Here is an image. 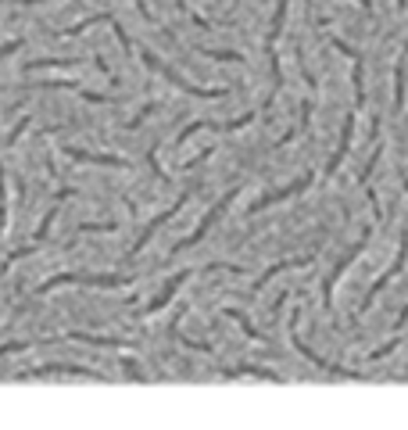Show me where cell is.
Returning <instances> with one entry per match:
<instances>
[{"label": "cell", "mask_w": 408, "mask_h": 430, "mask_svg": "<svg viewBox=\"0 0 408 430\" xmlns=\"http://www.w3.org/2000/svg\"><path fill=\"white\" fill-rule=\"evenodd\" d=\"M312 180H315V173H305L301 180H294V183H286V187H279V190H272V194L258 197V201L251 204V211H265L269 204H279V201H286V197H294V194H305V190L312 187Z\"/></svg>", "instance_id": "9c48e42d"}, {"label": "cell", "mask_w": 408, "mask_h": 430, "mask_svg": "<svg viewBox=\"0 0 408 430\" xmlns=\"http://www.w3.org/2000/svg\"><path fill=\"white\" fill-rule=\"evenodd\" d=\"M8 183H4V165H0V233H8Z\"/></svg>", "instance_id": "ffe728a7"}, {"label": "cell", "mask_w": 408, "mask_h": 430, "mask_svg": "<svg viewBox=\"0 0 408 430\" xmlns=\"http://www.w3.org/2000/svg\"><path fill=\"white\" fill-rule=\"evenodd\" d=\"M237 194H240V190H229L226 197H218V204H215V208H211V211L204 215V219H201V226H197V230H194V233H190L187 240H180V244H176V255H180V251H187V248H194L197 240H204V237H208V230H211V226H215V223L222 219V215H226V208L233 204V197H237Z\"/></svg>", "instance_id": "52a82bcc"}, {"label": "cell", "mask_w": 408, "mask_h": 430, "mask_svg": "<svg viewBox=\"0 0 408 430\" xmlns=\"http://www.w3.org/2000/svg\"><path fill=\"white\" fill-rule=\"evenodd\" d=\"M33 344H40V341H11V344L0 348V359H4V355H15V351H25V348H33Z\"/></svg>", "instance_id": "603a6c76"}, {"label": "cell", "mask_w": 408, "mask_h": 430, "mask_svg": "<svg viewBox=\"0 0 408 430\" xmlns=\"http://www.w3.org/2000/svg\"><path fill=\"white\" fill-rule=\"evenodd\" d=\"M404 65H408V40L397 54V65H394V112L404 108Z\"/></svg>", "instance_id": "5bb4252c"}, {"label": "cell", "mask_w": 408, "mask_h": 430, "mask_svg": "<svg viewBox=\"0 0 408 430\" xmlns=\"http://www.w3.org/2000/svg\"><path fill=\"white\" fill-rule=\"evenodd\" d=\"M351 140H355V112L344 119V129H340V144H337V151H333V158L326 161V176H333L337 169H340V161H344V154L351 151Z\"/></svg>", "instance_id": "30bf717a"}, {"label": "cell", "mask_w": 408, "mask_h": 430, "mask_svg": "<svg viewBox=\"0 0 408 430\" xmlns=\"http://www.w3.org/2000/svg\"><path fill=\"white\" fill-rule=\"evenodd\" d=\"M222 376H258V380H276V384H283V376L279 373H272V369H262V366H237V369H222Z\"/></svg>", "instance_id": "2e32d148"}, {"label": "cell", "mask_w": 408, "mask_h": 430, "mask_svg": "<svg viewBox=\"0 0 408 430\" xmlns=\"http://www.w3.org/2000/svg\"><path fill=\"white\" fill-rule=\"evenodd\" d=\"M140 62L147 65V69H154L158 76H165L172 86H176V90H183V93H190V97H226V90H204V86H194L190 79H183L176 69H168L161 58H154V54L151 50H140Z\"/></svg>", "instance_id": "7a4b0ae2"}, {"label": "cell", "mask_w": 408, "mask_h": 430, "mask_svg": "<svg viewBox=\"0 0 408 430\" xmlns=\"http://www.w3.org/2000/svg\"><path fill=\"white\" fill-rule=\"evenodd\" d=\"M40 376H90V380H104L97 369L86 366H72V362H50V366H36L29 373H18V380H40Z\"/></svg>", "instance_id": "5b68a950"}, {"label": "cell", "mask_w": 408, "mask_h": 430, "mask_svg": "<svg viewBox=\"0 0 408 430\" xmlns=\"http://www.w3.org/2000/svg\"><path fill=\"white\" fill-rule=\"evenodd\" d=\"M25 129H29V115H25V119H22V122H18V126H15V129L8 133V144H15V140H18V136H22Z\"/></svg>", "instance_id": "484cf974"}, {"label": "cell", "mask_w": 408, "mask_h": 430, "mask_svg": "<svg viewBox=\"0 0 408 430\" xmlns=\"http://www.w3.org/2000/svg\"><path fill=\"white\" fill-rule=\"evenodd\" d=\"M369 233H373V230H366V233L359 237V244H355L351 251H347V255H344V258H340V262L333 265V273H330V277L322 280V305H326V312H333V287H337V280H340V277L347 273V269L355 265V258H359V255H362V251L369 248Z\"/></svg>", "instance_id": "3957f363"}, {"label": "cell", "mask_w": 408, "mask_h": 430, "mask_svg": "<svg viewBox=\"0 0 408 430\" xmlns=\"http://www.w3.org/2000/svg\"><path fill=\"white\" fill-rule=\"evenodd\" d=\"M115 226L111 223H86V226H79V233H111Z\"/></svg>", "instance_id": "cb8c5ba5"}, {"label": "cell", "mask_w": 408, "mask_h": 430, "mask_svg": "<svg viewBox=\"0 0 408 430\" xmlns=\"http://www.w3.org/2000/svg\"><path fill=\"white\" fill-rule=\"evenodd\" d=\"M69 284H83V287H126L133 280L129 277H119V273H57L47 284H40L36 294H50L54 287H69Z\"/></svg>", "instance_id": "6da1fadb"}, {"label": "cell", "mask_w": 408, "mask_h": 430, "mask_svg": "<svg viewBox=\"0 0 408 430\" xmlns=\"http://www.w3.org/2000/svg\"><path fill=\"white\" fill-rule=\"evenodd\" d=\"M15 4H22V8H29V4H40V0H15Z\"/></svg>", "instance_id": "1f68e13d"}, {"label": "cell", "mask_w": 408, "mask_h": 430, "mask_svg": "<svg viewBox=\"0 0 408 430\" xmlns=\"http://www.w3.org/2000/svg\"><path fill=\"white\" fill-rule=\"evenodd\" d=\"M404 322H408V305L401 308V315H397V327H404Z\"/></svg>", "instance_id": "f546056e"}, {"label": "cell", "mask_w": 408, "mask_h": 430, "mask_svg": "<svg viewBox=\"0 0 408 430\" xmlns=\"http://www.w3.org/2000/svg\"><path fill=\"white\" fill-rule=\"evenodd\" d=\"M226 315H229V319H233V322H240V330H244V334H247V337H251V341H262V337H258V330H255V327H251V319H247V315H244V312H240V308H226Z\"/></svg>", "instance_id": "44dd1931"}, {"label": "cell", "mask_w": 408, "mask_h": 430, "mask_svg": "<svg viewBox=\"0 0 408 430\" xmlns=\"http://www.w3.org/2000/svg\"><path fill=\"white\" fill-rule=\"evenodd\" d=\"M201 54H208L211 62H240L244 65V54H237V50H201Z\"/></svg>", "instance_id": "7402d4cb"}, {"label": "cell", "mask_w": 408, "mask_h": 430, "mask_svg": "<svg viewBox=\"0 0 408 430\" xmlns=\"http://www.w3.org/2000/svg\"><path fill=\"white\" fill-rule=\"evenodd\" d=\"M69 158L86 161V165H107V169H126V158H115V154H97V151H83V147H65Z\"/></svg>", "instance_id": "8fae6325"}, {"label": "cell", "mask_w": 408, "mask_h": 430, "mask_svg": "<svg viewBox=\"0 0 408 430\" xmlns=\"http://www.w3.org/2000/svg\"><path fill=\"white\" fill-rule=\"evenodd\" d=\"M79 65V58H40V62H25V72H40V69H69Z\"/></svg>", "instance_id": "e0dca14e"}, {"label": "cell", "mask_w": 408, "mask_h": 430, "mask_svg": "<svg viewBox=\"0 0 408 430\" xmlns=\"http://www.w3.org/2000/svg\"><path fill=\"white\" fill-rule=\"evenodd\" d=\"M18 47H22V40H8L4 47H0V62H4V58H8V54H15Z\"/></svg>", "instance_id": "4316f807"}, {"label": "cell", "mask_w": 408, "mask_h": 430, "mask_svg": "<svg viewBox=\"0 0 408 430\" xmlns=\"http://www.w3.org/2000/svg\"><path fill=\"white\" fill-rule=\"evenodd\" d=\"M190 277H194L190 269H183V273H176V277H172V280H168V284L161 287V294H158V298H154V301L147 305V312H161V308H165V305H168L172 298H176V291H180V287H183V284H187Z\"/></svg>", "instance_id": "4fadbf2b"}, {"label": "cell", "mask_w": 408, "mask_h": 430, "mask_svg": "<svg viewBox=\"0 0 408 430\" xmlns=\"http://www.w3.org/2000/svg\"><path fill=\"white\" fill-rule=\"evenodd\" d=\"M69 341H79V344H93V348H133L136 341H122V337H97V334H83V330H72Z\"/></svg>", "instance_id": "9a60e30c"}, {"label": "cell", "mask_w": 408, "mask_h": 430, "mask_svg": "<svg viewBox=\"0 0 408 430\" xmlns=\"http://www.w3.org/2000/svg\"><path fill=\"white\" fill-rule=\"evenodd\" d=\"M136 8H140V15H144V18H151V8H147V0H136Z\"/></svg>", "instance_id": "f1b7e54d"}, {"label": "cell", "mask_w": 408, "mask_h": 430, "mask_svg": "<svg viewBox=\"0 0 408 430\" xmlns=\"http://www.w3.org/2000/svg\"><path fill=\"white\" fill-rule=\"evenodd\" d=\"M394 4H397V11H404V8H408V0H394Z\"/></svg>", "instance_id": "d6a6232c"}, {"label": "cell", "mask_w": 408, "mask_h": 430, "mask_svg": "<svg viewBox=\"0 0 408 430\" xmlns=\"http://www.w3.org/2000/svg\"><path fill=\"white\" fill-rule=\"evenodd\" d=\"M290 341H294V348H298V351H301V355H305V359L312 362V366L326 369L330 376H344V380H362V373H359V369H344V366H333V362L319 359V355H315V351H312V348H308V344H305L301 337H298V315L290 319Z\"/></svg>", "instance_id": "277c9868"}, {"label": "cell", "mask_w": 408, "mask_h": 430, "mask_svg": "<svg viewBox=\"0 0 408 430\" xmlns=\"http://www.w3.org/2000/svg\"><path fill=\"white\" fill-rule=\"evenodd\" d=\"M151 112H154V104H144V112H140L136 119H129V129H136V126H140V122H144V119H147Z\"/></svg>", "instance_id": "83f0119b"}, {"label": "cell", "mask_w": 408, "mask_h": 430, "mask_svg": "<svg viewBox=\"0 0 408 430\" xmlns=\"http://www.w3.org/2000/svg\"><path fill=\"white\" fill-rule=\"evenodd\" d=\"M404 262H408V233H401V248H397V258H394V265L387 269V273H380V277H376V284L369 287V294H366V301H362V308H359V315H366V312L373 308V301H376V294H380V291H383V287H387V284H390V280H394L397 273H401V269H404Z\"/></svg>", "instance_id": "8992f818"}, {"label": "cell", "mask_w": 408, "mask_h": 430, "mask_svg": "<svg viewBox=\"0 0 408 430\" xmlns=\"http://www.w3.org/2000/svg\"><path fill=\"white\" fill-rule=\"evenodd\" d=\"M122 369H126V373H129V380H140V384H144V380H147V376H144V373H140V366H136V362H122Z\"/></svg>", "instance_id": "d4e9b609"}, {"label": "cell", "mask_w": 408, "mask_h": 430, "mask_svg": "<svg viewBox=\"0 0 408 430\" xmlns=\"http://www.w3.org/2000/svg\"><path fill=\"white\" fill-rule=\"evenodd\" d=\"M355 72H351V83H355V104L362 108L366 104V83H362V58H359V50H355Z\"/></svg>", "instance_id": "d6986e66"}, {"label": "cell", "mask_w": 408, "mask_h": 430, "mask_svg": "<svg viewBox=\"0 0 408 430\" xmlns=\"http://www.w3.org/2000/svg\"><path fill=\"white\" fill-rule=\"evenodd\" d=\"M359 8L362 11H373V0H359Z\"/></svg>", "instance_id": "4dcf8cb0"}, {"label": "cell", "mask_w": 408, "mask_h": 430, "mask_svg": "<svg viewBox=\"0 0 408 430\" xmlns=\"http://www.w3.org/2000/svg\"><path fill=\"white\" fill-rule=\"evenodd\" d=\"M312 258H315V255H301V258H286V262H276V265H269L265 273L258 277V284L251 287V294H258V291H262V287H265V284H269L272 277L286 273V269H301V265H312Z\"/></svg>", "instance_id": "7c38bea8"}, {"label": "cell", "mask_w": 408, "mask_h": 430, "mask_svg": "<svg viewBox=\"0 0 408 430\" xmlns=\"http://www.w3.org/2000/svg\"><path fill=\"white\" fill-rule=\"evenodd\" d=\"M194 190H197V187H190V190H183V197H176V204H168V208H165L161 215H154V219L147 223V230H144V233L136 237V244H133V255H140V251H144V248L151 244V237H154V233H158V230H161V226H165V223L172 219V215H176V211H180V208H183V204H187V201L194 197Z\"/></svg>", "instance_id": "ba28073f"}, {"label": "cell", "mask_w": 408, "mask_h": 430, "mask_svg": "<svg viewBox=\"0 0 408 430\" xmlns=\"http://www.w3.org/2000/svg\"><path fill=\"white\" fill-rule=\"evenodd\" d=\"M283 22H286V0H276V15H272V29H269V40H265V47H272V43L279 40V33H283Z\"/></svg>", "instance_id": "ac0fdd59"}]
</instances>
